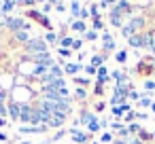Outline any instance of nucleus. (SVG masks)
Segmentation results:
<instances>
[{"instance_id": "1", "label": "nucleus", "mask_w": 155, "mask_h": 144, "mask_svg": "<svg viewBox=\"0 0 155 144\" xmlns=\"http://www.w3.org/2000/svg\"><path fill=\"white\" fill-rule=\"evenodd\" d=\"M26 59H30V62H34V64H43V66H47V68H53V66H55V62H53V57H51L49 51H43V53H28Z\"/></svg>"}, {"instance_id": "2", "label": "nucleus", "mask_w": 155, "mask_h": 144, "mask_svg": "<svg viewBox=\"0 0 155 144\" xmlns=\"http://www.w3.org/2000/svg\"><path fill=\"white\" fill-rule=\"evenodd\" d=\"M0 26H7V28H11L13 32L28 30V21L21 19V17H7V19H2V24H0Z\"/></svg>"}, {"instance_id": "3", "label": "nucleus", "mask_w": 155, "mask_h": 144, "mask_svg": "<svg viewBox=\"0 0 155 144\" xmlns=\"http://www.w3.org/2000/svg\"><path fill=\"white\" fill-rule=\"evenodd\" d=\"M26 47H28L30 53H43V51H47V43H45V38H30Z\"/></svg>"}, {"instance_id": "4", "label": "nucleus", "mask_w": 155, "mask_h": 144, "mask_svg": "<svg viewBox=\"0 0 155 144\" xmlns=\"http://www.w3.org/2000/svg\"><path fill=\"white\" fill-rule=\"evenodd\" d=\"M32 114H34V106H30V104H21L19 106V121L21 123H30Z\"/></svg>"}, {"instance_id": "5", "label": "nucleus", "mask_w": 155, "mask_h": 144, "mask_svg": "<svg viewBox=\"0 0 155 144\" xmlns=\"http://www.w3.org/2000/svg\"><path fill=\"white\" fill-rule=\"evenodd\" d=\"M130 11H132V7L127 0H117V5L110 9V13H117V15H127Z\"/></svg>"}, {"instance_id": "6", "label": "nucleus", "mask_w": 155, "mask_h": 144, "mask_svg": "<svg viewBox=\"0 0 155 144\" xmlns=\"http://www.w3.org/2000/svg\"><path fill=\"white\" fill-rule=\"evenodd\" d=\"M64 119H66V114H62V112H51V121H49V127H62L64 125Z\"/></svg>"}, {"instance_id": "7", "label": "nucleus", "mask_w": 155, "mask_h": 144, "mask_svg": "<svg viewBox=\"0 0 155 144\" xmlns=\"http://www.w3.org/2000/svg\"><path fill=\"white\" fill-rule=\"evenodd\" d=\"M102 47H104V51H113L115 49V40H113V36L108 32L102 34Z\"/></svg>"}, {"instance_id": "8", "label": "nucleus", "mask_w": 155, "mask_h": 144, "mask_svg": "<svg viewBox=\"0 0 155 144\" xmlns=\"http://www.w3.org/2000/svg\"><path fill=\"white\" fill-rule=\"evenodd\" d=\"M47 125H36V127H19V133H43L47 131Z\"/></svg>"}, {"instance_id": "9", "label": "nucleus", "mask_w": 155, "mask_h": 144, "mask_svg": "<svg viewBox=\"0 0 155 144\" xmlns=\"http://www.w3.org/2000/svg\"><path fill=\"white\" fill-rule=\"evenodd\" d=\"M127 26L138 34V30H140V28H144V19H142V17H134V19H130V21H127Z\"/></svg>"}, {"instance_id": "10", "label": "nucleus", "mask_w": 155, "mask_h": 144, "mask_svg": "<svg viewBox=\"0 0 155 144\" xmlns=\"http://www.w3.org/2000/svg\"><path fill=\"white\" fill-rule=\"evenodd\" d=\"M96 121H98L96 114H91V112H87V110L81 112V121H79V123H83V125H91V123H96Z\"/></svg>"}, {"instance_id": "11", "label": "nucleus", "mask_w": 155, "mask_h": 144, "mask_svg": "<svg viewBox=\"0 0 155 144\" xmlns=\"http://www.w3.org/2000/svg\"><path fill=\"white\" fill-rule=\"evenodd\" d=\"M70 133H72V140H74V142H79V144H85V140H89V138H87V133H81V131H77L74 127H70Z\"/></svg>"}, {"instance_id": "12", "label": "nucleus", "mask_w": 155, "mask_h": 144, "mask_svg": "<svg viewBox=\"0 0 155 144\" xmlns=\"http://www.w3.org/2000/svg\"><path fill=\"white\" fill-rule=\"evenodd\" d=\"M123 17H125V15H117V13H110V24H113L115 28H123V21H125Z\"/></svg>"}, {"instance_id": "13", "label": "nucleus", "mask_w": 155, "mask_h": 144, "mask_svg": "<svg viewBox=\"0 0 155 144\" xmlns=\"http://www.w3.org/2000/svg\"><path fill=\"white\" fill-rule=\"evenodd\" d=\"M15 40H19V43H26V45H28V40H30V34H28V30H19V32H15Z\"/></svg>"}, {"instance_id": "14", "label": "nucleus", "mask_w": 155, "mask_h": 144, "mask_svg": "<svg viewBox=\"0 0 155 144\" xmlns=\"http://www.w3.org/2000/svg\"><path fill=\"white\" fill-rule=\"evenodd\" d=\"M127 43H130L134 49H140V47H142V36H140V34H134L132 38H127Z\"/></svg>"}, {"instance_id": "15", "label": "nucleus", "mask_w": 155, "mask_h": 144, "mask_svg": "<svg viewBox=\"0 0 155 144\" xmlns=\"http://www.w3.org/2000/svg\"><path fill=\"white\" fill-rule=\"evenodd\" d=\"M79 70H81V66H79V64H70V62H68V64H66V68H64V72H66V74H70V76H74Z\"/></svg>"}, {"instance_id": "16", "label": "nucleus", "mask_w": 155, "mask_h": 144, "mask_svg": "<svg viewBox=\"0 0 155 144\" xmlns=\"http://www.w3.org/2000/svg\"><path fill=\"white\" fill-rule=\"evenodd\" d=\"M9 114H11V119H19V104L17 102L9 104Z\"/></svg>"}, {"instance_id": "17", "label": "nucleus", "mask_w": 155, "mask_h": 144, "mask_svg": "<svg viewBox=\"0 0 155 144\" xmlns=\"http://www.w3.org/2000/svg\"><path fill=\"white\" fill-rule=\"evenodd\" d=\"M140 36H142V47L151 51V43H153V34H151V32H147V34H140Z\"/></svg>"}, {"instance_id": "18", "label": "nucleus", "mask_w": 155, "mask_h": 144, "mask_svg": "<svg viewBox=\"0 0 155 144\" xmlns=\"http://www.w3.org/2000/svg\"><path fill=\"white\" fill-rule=\"evenodd\" d=\"M17 2H15V0H5V5L2 7H0V15H2V13H9L13 7H15Z\"/></svg>"}, {"instance_id": "19", "label": "nucleus", "mask_w": 155, "mask_h": 144, "mask_svg": "<svg viewBox=\"0 0 155 144\" xmlns=\"http://www.w3.org/2000/svg\"><path fill=\"white\" fill-rule=\"evenodd\" d=\"M108 78V72H106V66H102V68H98V83L102 85L104 81Z\"/></svg>"}, {"instance_id": "20", "label": "nucleus", "mask_w": 155, "mask_h": 144, "mask_svg": "<svg viewBox=\"0 0 155 144\" xmlns=\"http://www.w3.org/2000/svg\"><path fill=\"white\" fill-rule=\"evenodd\" d=\"M70 11H72V15H74V17H79V15H81V5L77 2V0H72V2H70Z\"/></svg>"}, {"instance_id": "21", "label": "nucleus", "mask_w": 155, "mask_h": 144, "mask_svg": "<svg viewBox=\"0 0 155 144\" xmlns=\"http://www.w3.org/2000/svg\"><path fill=\"white\" fill-rule=\"evenodd\" d=\"M70 28H72L74 32H85V30H87V28H85V21H81V19H79V21H74Z\"/></svg>"}, {"instance_id": "22", "label": "nucleus", "mask_w": 155, "mask_h": 144, "mask_svg": "<svg viewBox=\"0 0 155 144\" xmlns=\"http://www.w3.org/2000/svg\"><path fill=\"white\" fill-rule=\"evenodd\" d=\"M121 34H123L125 38H132V36H134L136 32H134V30H132V28H130L127 24H123V28H121Z\"/></svg>"}, {"instance_id": "23", "label": "nucleus", "mask_w": 155, "mask_h": 144, "mask_svg": "<svg viewBox=\"0 0 155 144\" xmlns=\"http://www.w3.org/2000/svg\"><path fill=\"white\" fill-rule=\"evenodd\" d=\"M60 43H62V47H64V49H68V47L72 49V38H68V36H64V38H62Z\"/></svg>"}, {"instance_id": "24", "label": "nucleus", "mask_w": 155, "mask_h": 144, "mask_svg": "<svg viewBox=\"0 0 155 144\" xmlns=\"http://www.w3.org/2000/svg\"><path fill=\"white\" fill-rule=\"evenodd\" d=\"M74 98H77V100H85V98H87V91H85V89H77V91H74Z\"/></svg>"}, {"instance_id": "25", "label": "nucleus", "mask_w": 155, "mask_h": 144, "mask_svg": "<svg viewBox=\"0 0 155 144\" xmlns=\"http://www.w3.org/2000/svg\"><path fill=\"white\" fill-rule=\"evenodd\" d=\"M83 70H85V72H87V74H89V76H94V74H98V68H94V66H91V64H89V66H85V68H83Z\"/></svg>"}, {"instance_id": "26", "label": "nucleus", "mask_w": 155, "mask_h": 144, "mask_svg": "<svg viewBox=\"0 0 155 144\" xmlns=\"http://www.w3.org/2000/svg\"><path fill=\"white\" fill-rule=\"evenodd\" d=\"M117 131H119V133H121V136H123L125 140H130V129H127V127H123V125H121V127H119Z\"/></svg>"}, {"instance_id": "27", "label": "nucleus", "mask_w": 155, "mask_h": 144, "mask_svg": "<svg viewBox=\"0 0 155 144\" xmlns=\"http://www.w3.org/2000/svg\"><path fill=\"white\" fill-rule=\"evenodd\" d=\"M85 38H87V40H96V38H98L96 30H89V32H85Z\"/></svg>"}, {"instance_id": "28", "label": "nucleus", "mask_w": 155, "mask_h": 144, "mask_svg": "<svg viewBox=\"0 0 155 144\" xmlns=\"http://www.w3.org/2000/svg\"><path fill=\"white\" fill-rule=\"evenodd\" d=\"M55 40H58V34H53V32H49L45 36V43H55Z\"/></svg>"}, {"instance_id": "29", "label": "nucleus", "mask_w": 155, "mask_h": 144, "mask_svg": "<svg viewBox=\"0 0 155 144\" xmlns=\"http://www.w3.org/2000/svg\"><path fill=\"white\" fill-rule=\"evenodd\" d=\"M125 57H127V53H125V51H119V53L115 55V59H117L119 64H121V62H125Z\"/></svg>"}, {"instance_id": "30", "label": "nucleus", "mask_w": 155, "mask_h": 144, "mask_svg": "<svg viewBox=\"0 0 155 144\" xmlns=\"http://www.w3.org/2000/svg\"><path fill=\"white\" fill-rule=\"evenodd\" d=\"M94 28H96V30H104V24H102V19H94Z\"/></svg>"}, {"instance_id": "31", "label": "nucleus", "mask_w": 155, "mask_h": 144, "mask_svg": "<svg viewBox=\"0 0 155 144\" xmlns=\"http://www.w3.org/2000/svg\"><path fill=\"white\" fill-rule=\"evenodd\" d=\"M151 104H153V102H151L149 98H140V104H138V106H151Z\"/></svg>"}, {"instance_id": "32", "label": "nucleus", "mask_w": 155, "mask_h": 144, "mask_svg": "<svg viewBox=\"0 0 155 144\" xmlns=\"http://www.w3.org/2000/svg\"><path fill=\"white\" fill-rule=\"evenodd\" d=\"M87 129H89V131H98V129H100V123L96 121V123H91V125H87Z\"/></svg>"}, {"instance_id": "33", "label": "nucleus", "mask_w": 155, "mask_h": 144, "mask_svg": "<svg viewBox=\"0 0 155 144\" xmlns=\"http://www.w3.org/2000/svg\"><path fill=\"white\" fill-rule=\"evenodd\" d=\"M87 15H89V11H87V9H81V15H79V17H81V21H85V19H87Z\"/></svg>"}, {"instance_id": "34", "label": "nucleus", "mask_w": 155, "mask_h": 144, "mask_svg": "<svg viewBox=\"0 0 155 144\" xmlns=\"http://www.w3.org/2000/svg\"><path fill=\"white\" fill-rule=\"evenodd\" d=\"M58 53H60L62 57H68V55H70V49H64V47H62V49H60Z\"/></svg>"}, {"instance_id": "35", "label": "nucleus", "mask_w": 155, "mask_h": 144, "mask_svg": "<svg viewBox=\"0 0 155 144\" xmlns=\"http://www.w3.org/2000/svg\"><path fill=\"white\" fill-rule=\"evenodd\" d=\"M100 140L106 144V142H110V140H113V136H110V133H102V138H100Z\"/></svg>"}, {"instance_id": "36", "label": "nucleus", "mask_w": 155, "mask_h": 144, "mask_svg": "<svg viewBox=\"0 0 155 144\" xmlns=\"http://www.w3.org/2000/svg\"><path fill=\"white\" fill-rule=\"evenodd\" d=\"M113 112H115L117 117H121V114H123V108H121V106H115V108H113Z\"/></svg>"}, {"instance_id": "37", "label": "nucleus", "mask_w": 155, "mask_h": 144, "mask_svg": "<svg viewBox=\"0 0 155 144\" xmlns=\"http://www.w3.org/2000/svg\"><path fill=\"white\" fill-rule=\"evenodd\" d=\"M110 2H117V0H100V7H108Z\"/></svg>"}, {"instance_id": "38", "label": "nucleus", "mask_w": 155, "mask_h": 144, "mask_svg": "<svg viewBox=\"0 0 155 144\" xmlns=\"http://www.w3.org/2000/svg\"><path fill=\"white\" fill-rule=\"evenodd\" d=\"M81 47H83L81 40H72V49H81Z\"/></svg>"}, {"instance_id": "39", "label": "nucleus", "mask_w": 155, "mask_h": 144, "mask_svg": "<svg viewBox=\"0 0 155 144\" xmlns=\"http://www.w3.org/2000/svg\"><path fill=\"white\" fill-rule=\"evenodd\" d=\"M104 106H106V104H104V102H98V104H96V110H98V112H100V110H104Z\"/></svg>"}, {"instance_id": "40", "label": "nucleus", "mask_w": 155, "mask_h": 144, "mask_svg": "<svg viewBox=\"0 0 155 144\" xmlns=\"http://www.w3.org/2000/svg\"><path fill=\"white\" fill-rule=\"evenodd\" d=\"M127 129H130V133H134V131H140V127H138V125H130Z\"/></svg>"}, {"instance_id": "41", "label": "nucleus", "mask_w": 155, "mask_h": 144, "mask_svg": "<svg viewBox=\"0 0 155 144\" xmlns=\"http://www.w3.org/2000/svg\"><path fill=\"white\" fill-rule=\"evenodd\" d=\"M144 87H147V89H149V91H151V89H155V83H151V81H149V83H147V85H144Z\"/></svg>"}, {"instance_id": "42", "label": "nucleus", "mask_w": 155, "mask_h": 144, "mask_svg": "<svg viewBox=\"0 0 155 144\" xmlns=\"http://www.w3.org/2000/svg\"><path fill=\"white\" fill-rule=\"evenodd\" d=\"M7 140V133H2V131H0V142H5Z\"/></svg>"}, {"instance_id": "43", "label": "nucleus", "mask_w": 155, "mask_h": 144, "mask_svg": "<svg viewBox=\"0 0 155 144\" xmlns=\"http://www.w3.org/2000/svg\"><path fill=\"white\" fill-rule=\"evenodd\" d=\"M15 2H19V5H28V0H15Z\"/></svg>"}, {"instance_id": "44", "label": "nucleus", "mask_w": 155, "mask_h": 144, "mask_svg": "<svg viewBox=\"0 0 155 144\" xmlns=\"http://www.w3.org/2000/svg\"><path fill=\"white\" fill-rule=\"evenodd\" d=\"M5 123H7V121H5V119H2V117H0V125H5Z\"/></svg>"}, {"instance_id": "45", "label": "nucleus", "mask_w": 155, "mask_h": 144, "mask_svg": "<svg viewBox=\"0 0 155 144\" xmlns=\"http://www.w3.org/2000/svg\"><path fill=\"white\" fill-rule=\"evenodd\" d=\"M151 110H153V112H155V102H153V104H151Z\"/></svg>"}, {"instance_id": "46", "label": "nucleus", "mask_w": 155, "mask_h": 144, "mask_svg": "<svg viewBox=\"0 0 155 144\" xmlns=\"http://www.w3.org/2000/svg\"><path fill=\"white\" fill-rule=\"evenodd\" d=\"M115 144H125V142H123V140H117V142H115Z\"/></svg>"}, {"instance_id": "47", "label": "nucleus", "mask_w": 155, "mask_h": 144, "mask_svg": "<svg viewBox=\"0 0 155 144\" xmlns=\"http://www.w3.org/2000/svg\"><path fill=\"white\" fill-rule=\"evenodd\" d=\"M34 2H45V0H34Z\"/></svg>"}, {"instance_id": "48", "label": "nucleus", "mask_w": 155, "mask_h": 144, "mask_svg": "<svg viewBox=\"0 0 155 144\" xmlns=\"http://www.w3.org/2000/svg\"><path fill=\"white\" fill-rule=\"evenodd\" d=\"M0 24H2V19H0Z\"/></svg>"}]
</instances>
